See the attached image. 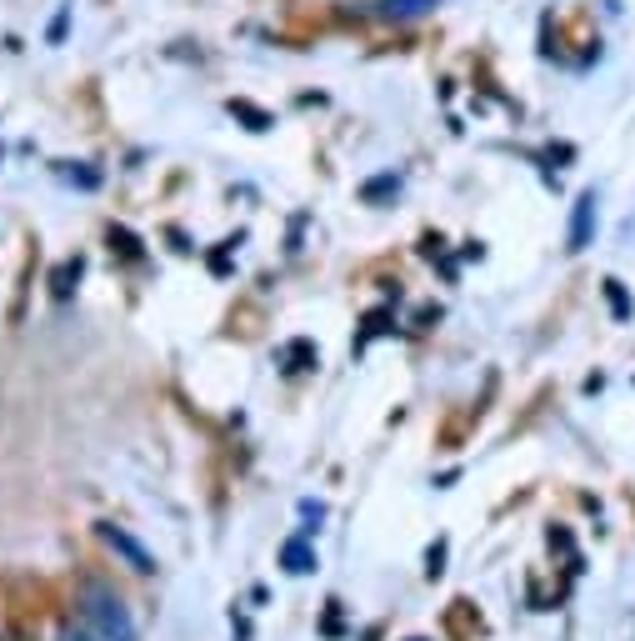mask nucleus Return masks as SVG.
<instances>
[{
	"mask_svg": "<svg viewBox=\"0 0 635 641\" xmlns=\"http://www.w3.org/2000/svg\"><path fill=\"white\" fill-rule=\"evenodd\" d=\"M75 606H81L85 627H91L101 641H136V621H130L126 602L116 596V586L81 582V586H75Z\"/></svg>",
	"mask_w": 635,
	"mask_h": 641,
	"instance_id": "obj_1",
	"label": "nucleus"
},
{
	"mask_svg": "<svg viewBox=\"0 0 635 641\" xmlns=\"http://www.w3.org/2000/svg\"><path fill=\"white\" fill-rule=\"evenodd\" d=\"M101 541H106V547L116 551V557H126V561H130V571H141V576H151V571H155V557L141 547V541H136V536L120 532L116 522H101Z\"/></svg>",
	"mask_w": 635,
	"mask_h": 641,
	"instance_id": "obj_2",
	"label": "nucleus"
},
{
	"mask_svg": "<svg viewBox=\"0 0 635 641\" xmlns=\"http://www.w3.org/2000/svg\"><path fill=\"white\" fill-rule=\"evenodd\" d=\"M590 231H596V190H586L576 201V215H571V250H586Z\"/></svg>",
	"mask_w": 635,
	"mask_h": 641,
	"instance_id": "obj_3",
	"label": "nucleus"
},
{
	"mask_svg": "<svg viewBox=\"0 0 635 641\" xmlns=\"http://www.w3.org/2000/svg\"><path fill=\"white\" fill-rule=\"evenodd\" d=\"M281 561H285V571H295V576H301V571H310V567H316V551H310L306 541H285Z\"/></svg>",
	"mask_w": 635,
	"mask_h": 641,
	"instance_id": "obj_4",
	"label": "nucleus"
},
{
	"mask_svg": "<svg viewBox=\"0 0 635 641\" xmlns=\"http://www.w3.org/2000/svg\"><path fill=\"white\" fill-rule=\"evenodd\" d=\"M225 110H231V116H240V120H246L250 131H271V126H275V120L266 116V110H260V106H250V101H231V106H225Z\"/></svg>",
	"mask_w": 635,
	"mask_h": 641,
	"instance_id": "obj_5",
	"label": "nucleus"
},
{
	"mask_svg": "<svg viewBox=\"0 0 635 641\" xmlns=\"http://www.w3.org/2000/svg\"><path fill=\"white\" fill-rule=\"evenodd\" d=\"M386 5V15H400V21H411V15H425L436 0H380Z\"/></svg>",
	"mask_w": 635,
	"mask_h": 641,
	"instance_id": "obj_6",
	"label": "nucleus"
},
{
	"mask_svg": "<svg viewBox=\"0 0 635 641\" xmlns=\"http://www.w3.org/2000/svg\"><path fill=\"white\" fill-rule=\"evenodd\" d=\"M71 281H81V261H66L56 271V281H50V291H56V296H71Z\"/></svg>",
	"mask_w": 635,
	"mask_h": 641,
	"instance_id": "obj_7",
	"label": "nucleus"
},
{
	"mask_svg": "<svg viewBox=\"0 0 635 641\" xmlns=\"http://www.w3.org/2000/svg\"><path fill=\"white\" fill-rule=\"evenodd\" d=\"M605 296H611V306H615V316H631V301H625V291H621V281H605Z\"/></svg>",
	"mask_w": 635,
	"mask_h": 641,
	"instance_id": "obj_8",
	"label": "nucleus"
},
{
	"mask_svg": "<svg viewBox=\"0 0 635 641\" xmlns=\"http://www.w3.org/2000/svg\"><path fill=\"white\" fill-rule=\"evenodd\" d=\"M400 180L396 176H380V180H371V186H365V201H380V196H386V190H396Z\"/></svg>",
	"mask_w": 635,
	"mask_h": 641,
	"instance_id": "obj_9",
	"label": "nucleus"
},
{
	"mask_svg": "<svg viewBox=\"0 0 635 641\" xmlns=\"http://www.w3.org/2000/svg\"><path fill=\"white\" fill-rule=\"evenodd\" d=\"M60 641H101L95 631H60Z\"/></svg>",
	"mask_w": 635,
	"mask_h": 641,
	"instance_id": "obj_10",
	"label": "nucleus"
}]
</instances>
